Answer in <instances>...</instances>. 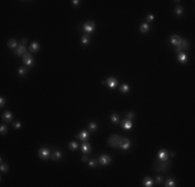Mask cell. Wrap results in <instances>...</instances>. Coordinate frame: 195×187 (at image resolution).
I'll return each instance as SVG.
<instances>
[{
    "instance_id": "1",
    "label": "cell",
    "mask_w": 195,
    "mask_h": 187,
    "mask_svg": "<svg viewBox=\"0 0 195 187\" xmlns=\"http://www.w3.org/2000/svg\"><path fill=\"white\" fill-rule=\"evenodd\" d=\"M170 167V162L168 160H156L155 162V169L156 171H167Z\"/></svg>"
},
{
    "instance_id": "2",
    "label": "cell",
    "mask_w": 195,
    "mask_h": 187,
    "mask_svg": "<svg viewBox=\"0 0 195 187\" xmlns=\"http://www.w3.org/2000/svg\"><path fill=\"white\" fill-rule=\"evenodd\" d=\"M119 140H120V136L119 135H116V134L111 135L110 137L108 138V145L110 147H112V148H116V147H118Z\"/></svg>"
},
{
    "instance_id": "3",
    "label": "cell",
    "mask_w": 195,
    "mask_h": 187,
    "mask_svg": "<svg viewBox=\"0 0 195 187\" xmlns=\"http://www.w3.org/2000/svg\"><path fill=\"white\" fill-rule=\"evenodd\" d=\"M189 47V42L187 40H184V38H182L181 43L177 46V48H175V52L177 53H182V51H184V50H187Z\"/></svg>"
},
{
    "instance_id": "4",
    "label": "cell",
    "mask_w": 195,
    "mask_h": 187,
    "mask_svg": "<svg viewBox=\"0 0 195 187\" xmlns=\"http://www.w3.org/2000/svg\"><path fill=\"white\" fill-rule=\"evenodd\" d=\"M118 147L123 150H127L130 148V140L128 138H120L119 142H118Z\"/></svg>"
},
{
    "instance_id": "5",
    "label": "cell",
    "mask_w": 195,
    "mask_h": 187,
    "mask_svg": "<svg viewBox=\"0 0 195 187\" xmlns=\"http://www.w3.org/2000/svg\"><path fill=\"white\" fill-rule=\"evenodd\" d=\"M95 27H96V24H95V22H92V21H87L85 24L83 25V29L86 31V32H91V31L95 29Z\"/></svg>"
},
{
    "instance_id": "6",
    "label": "cell",
    "mask_w": 195,
    "mask_h": 187,
    "mask_svg": "<svg viewBox=\"0 0 195 187\" xmlns=\"http://www.w3.org/2000/svg\"><path fill=\"white\" fill-rule=\"evenodd\" d=\"M23 62H24L25 65H31L33 64V57L31 56V54L29 53H25L24 55H23Z\"/></svg>"
},
{
    "instance_id": "7",
    "label": "cell",
    "mask_w": 195,
    "mask_h": 187,
    "mask_svg": "<svg viewBox=\"0 0 195 187\" xmlns=\"http://www.w3.org/2000/svg\"><path fill=\"white\" fill-rule=\"evenodd\" d=\"M38 156L43 159V160H46V159H48L49 158V156H50V151L48 150V149H41L40 151H38Z\"/></svg>"
},
{
    "instance_id": "8",
    "label": "cell",
    "mask_w": 195,
    "mask_h": 187,
    "mask_svg": "<svg viewBox=\"0 0 195 187\" xmlns=\"http://www.w3.org/2000/svg\"><path fill=\"white\" fill-rule=\"evenodd\" d=\"M99 162L101 163L102 165H107L111 162V157L108 155H102L99 159Z\"/></svg>"
},
{
    "instance_id": "9",
    "label": "cell",
    "mask_w": 195,
    "mask_h": 187,
    "mask_svg": "<svg viewBox=\"0 0 195 187\" xmlns=\"http://www.w3.org/2000/svg\"><path fill=\"white\" fill-rule=\"evenodd\" d=\"M168 156H169V154H168V152H167L166 150L162 149V150H160V151H159L158 157H159L160 160H163V161L168 160Z\"/></svg>"
},
{
    "instance_id": "10",
    "label": "cell",
    "mask_w": 195,
    "mask_h": 187,
    "mask_svg": "<svg viewBox=\"0 0 195 187\" xmlns=\"http://www.w3.org/2000/svg\"><path fill=\"white\" fill-rule=\"evenodd\" d=\"M181 41H182V38L178 36H177V34H173V36H171V37H170V43L175 47L180 44Z\"/></svg>"
},
{
    "instance_id": "11",
    "label": "cell",
    "mask_w": 195,
    "mask_h": 187,
    "mask_svg": "<svg viewBox=\"0 0 195 187\" xmlns=\"http://www.w3.org/2000/svg\"><path fill=\"white\" fill-rule=\"evenodd\" d=\"M15 53L17 54L18 56H22V55H24V54L26 53V47H25V46H23V45H20L17 49H16Z\"/></svg>"
},
{
    "instance_id": "12",
    "label": "cell",
    "mask_w": 195,
    "mask_h": 187,
    "mask_svg": "<svg viewBox=\"0 0 195 187\" xmlns=\"http://www.w3.org/2000/svg\"><path fill=\"white\" fill-rule=\"evenodd\" d=\"M81 150H82L84 154H89L91 151V147L88 142H84V143H82V146H81Z\"/></svg>"
},
{
    "instance_id": "13",
    "label": "cell",
    "mask_w": 195,
    "mask_h": 187,
    "mask_svg": "<svg viewBox=\"0 0 195 187\" xmlns=\"http://www.w3.org/2000/svg\"><path fill=\"white\" fill-rule=\"evenodd\" d=\"M107 84H108V86L110 88H114V87H116V85H117V80H116L115 78H113V77H110L107 80Z\"/></svg>"
},
{
    "instance_id": "14",
    "label": "cell",
    "mask_w": 195,
    "mask_h": 187,
    "mask_svg": "<svg viewBox=\"0 0 195 187\" xmlns=\"http://www.w3.org/2000/svg\"><path fill=\"white\" fill-rule=\"evenodd\" d=\"M76 137L79 138V139H81V140H86V139L89 137V134H88L87 131H81L79 134L76 135Z\"/></svg>"
},
{
    "instance_id": "15",
    "label": "cell",
    "mask_w": 195,
    "mask_h": 187,
    "mask_svg": "<svg viewBox=\"0 0 195 187\" xmlns=\"http://www.w3.org/2000/svg\"><path fill=\"white\" fill-rule=\"evenodd\" d=\"M2 118H3V121H5L6 123H9V122H11V119H13V114H11L9 111H6L3 113Z\"/></svg>"
},
{
    "instance_id": "16",
    "label": "cell",
    "mask_w": 195,
    "mask_h": 187,
    "mask_svg": "<svg viewBox=\"0 0 195 187\" xmlns=\"http://www.w3.org/2000/svg\"><path fill=\"white\" fill-rule=\"evenodd\" d=\"M143 186H145V187H151V186H153V180H151V178H149V177L144 178V179H143Z\"/></svg>"
},
{
    "instance_id": "17",
    "label": "cell",
    "mask_w": 195,
    "mask_h": 187,
    "mask_svg": "<svg viewBox=\"0 0 195 187\" xmlns=\"http://www.w3.org/2000/svg\"><path fill=\"white\" fill-rule=\"evenodd\" d=\"M177 58H178V61L182 62V64H186L187 62V55L185 53H178Z\"/></svg>"
},
{
    "instance_id": "18",
    "label": "cell",
    "mask_w": 195,
    "mask_h": 187,
    "mask_svg": "<svg viewBox=\"0 0 195 187\" xmlns=\"http://www.w3.org/2000/svg\"><path fill=\"white\" fill-rule=\"evenodd\" d=\"M38 48H40V46H38V44L36 42H33L32 44L30 45V47H29V50H30V52H36L37 50H38Z\"/></svg>"
},
{
    "instance_id": "19",
    "label": "cell",
    "mask_w": 195,
    "mask_h": 187,
    "mask_svg": "<svg viewBox=\"0 0 195 187\" xmlns=\"http://www.w3.org/2000/svg\"><path fill=\"white\" fill-rule=\"evenodd\" d=\"M122 126H123L124 129H126V130H130L133 125H132V122H131V121H124V122L123 123Z\"/></svg>"
},
{
    "instance_id": "20",
    "label": "cell",
    "mask_w": 195,
    "mask_h": 187,
    "mask_svg": "<svg viewBox=\"0 0 195 187\" xmlns=\"http://www.w3.org/2000/svg\"><path fill=\"white\" fill-rule=\"evenodd\" d=\"M149 30H150V26L147 23H144V24H142L140 26V31H141L142 33H146Z\"/></svg>"
},
{
    "instance_id": "21",
    "label": "cell",
    "mask_w": 195,
    "mask_h": 187,
    "mask_svg": "<svg viewBox=\"0 0 195 187\" xmlns=\"http://www.w3.org/2000/svg\"><path fill=\"white\" fill-rule=\"evenodd\" d=\"M61 158V153L59 151H55L53 153V155H52V160H59V159Z\"/></svg>"
},
{
    "instance_id": "22",
    "label": "cell",
    "mask_w": 195,
    "mask_h": 187,
    "mask_svg": "<svg viewBox=\"0 0 195 187\" xmlns=\"http://www.w3.org/2000/svg\"><path fill=\"white\" fill-rule=\"evenodd\" d=\"M7 46H9V48H15V47L17 46V42H16V40H14V38H11V40L7 42Z\"/></svg>"
},
{
    "instance_id": "23",
    "label": "cell",
    "mask_w": 195,
    "mask_h": 187,
    "mask_svg": "<svg viewBox=\"0 0 195 187\" xmlns=\"http://www.w3.org/2000/svg\"><path fill=\"white\" fill-rule=\"evenodd\" d=\"M165 186L166 187H173V186H175V183L172 179H168V180L165 182Z\"/></svg>"
},
{
    "instance_id": "24",
    "label": "cell",
    "mask_w": 195,
    "mask_h": 187,
    "mask_svg": "<svg viewBox=\"0 0 195 187\" xmlns=\"http://www.w3.org/2000/svg\"><path fill=\"white\" fill-rule=\"evenodd\" d=\"M81 41H82V44L83 45H87L88 43H89V37L87 36V34H84V36L82 37V40H81Z\"/></svg>"
},
{
    "instance_id": "25",
    "label": "cell",
    "mask_w": 195,
    "mask_h": 187,
    "mask_svg": "<svg viewBox=\"0 0 195 187\" xmlns=\"http://www.w3.org/2000/svg\"><path fill=\"white\" fill-rule=\"evenodd\" d=\"M69 148L71 150H76L77 148H78V143L76 141H71V142H70V145H69Z\"/></svg>"
},
{
    "instance_id": "26",
    "label": "cell",
    "mask_w": 195,
    "mask_h": 187,
    "mask_svg": "<svg viewBox=\"0 0 195 187\" xmlns=\"http://www.w3.org/2000/svg\"><path fill=\"white\" fill-rule=\"evenodd\" d=\"M111 121H112L113 123H115V124L118 123V122H119V116H118L117 114H115V113L112 114V115H111Z\"/></svg>"
},
{
    "instance_id": "27",
    "label": "cell",
    "mask_w": 195,
    "mask_h": 187,
    "mask_svg": "<svg viewBox=\"0 0 195 187\" xmlns=\"http://www.w3.org/2000/svg\"><path fill=\"white\" fill-rule=\"evenodd\" d=\"M119 89H120V92H122V93H128V92H129V86H128V84H123L122 86L119 87Z\"/></svg>"
},
{
    "instance_id": "28",
    "label": "cell",
    "mask_w": 195,
    "mask_h": 187,
    "mask_svg": "<svg viewBox=\"0 0 195 187\" xmlns=\"http://www.w3.org/2000/svg\"><path fill=\"white\" fill-rule=\"evenodd\" d=\"M175 14H177V16H180V15H182L183 14V7L181 6V5H178V6H177L175 7Z\"/></svg>"
},
{
    "instance_id": "29",
    "label": "cell",
    "mask_w": 195,
    "mask_h": 187,
    "mask_svg": "<svg viewBox=\"0 0 195 187\" xmlns=\"http://www.w3.org/2000/svg\"><path fill=\"white\" fill-rule=\"evenodd\" d=\"M88 128H89V130H90V131H96L98 127H97V124L96 123H90V124L88 125Z\"/></svg>"
},
{
    "instance_id": "30",
    "label": "cell",
    "mask_w": 195,
    "mask_h": 187,
    "mask_svg": "<svg viewBox=\"0 0 195 187\" xmlns=\"http://www.w3.org/2000/svg\"><path fill=\"white\" fill-rule=\"evenodd\" d=\"M7 132V128L6 126H4V125H1V127H0V133H1L2 135H4L5 133Z\"/></svg>"
},
{
    "instance_id": "31",
    "label": "cell",
    "mask_w": 195,
    "mask_h": 187,
    "mask_svg": "<svg viewBox=\"0 0 195 187\" xmlns=\"http://www.w3.org/2000/svg\"><path fill=\"white\" fill-rule=\"evenodd\" d=\"M19 74H20L21 76L25 75V74H26V68H23V67H21L20 69H19Z\"/></svg>"
},
{
    "instance_id": "32",
    "label": "cell",
    "mask_w": 195,
    "mask_h": 187,
    "mask_svg": "<svg viewBox=\"0 0 195 187\" xmlns=\"http://www.w3.org/2000/svg\"><path fill=\"white\" fill-rule=\"evenodd\" d=\"M88 165L90 166V167H95V166L97 165V160H95V159H92V160H90V161H89Z\"/></svg>"
},
{
    "instance_id": "33",
    "label": "cell",
    "mask_w": 195,
    "mask_h": 187,
    "mask_svg": "<svg viewBox=\"0 0 195 187\" xmlns=\"http://www.w3.org/2000/svg\"><path fill=\"white\" fill-rule=\"evenodd\" d=\"M0 169H1V171H7V170H9V165L1 164V166H0Z\"/></svg>"
},
{
    "instance_id": "34",
    "label": "cell",
    "mask_w": 195,
    "mask_h": 187,
    "mask_svg": "<svg viewBox=\"0 0 195 187\" xmlns=\"http://www.w3.org/2000/svg\"><path fill=\"white\" fill-rule=\"evenodd\" d=\"M162 181H163L162 176H158L157 178H156V183H157V184H161Z\"/></svg>"
},
{
    "instance_id": "35",
    "label": "cell",
    "mask_w": 195,
    "mask_h": 187,
    "mask_svg": "<svg viewBox=\"0 0 195 187\" xmlns=\"http://www.w3.org/2000/svg\"><path fill=\"white\" fill-rule=\"evenodd\" d=\"M20 127H21V123H20V122H16V123H14V128H15V129H19Z\"/></svg>"
},
{
    "instance_id": "36",
    "label": "cell",
    "mask_w": 195,
    "mask_h": 187,
    "mask_svg": "<svg viewBox=\"0 0 195 187\" xmlns=\"http://www.w3.org/2000/svg\"><path fill=\"white\" fill-rule=\"evenodd\" d=\"M146 20H147V22H151V21L154 20V16L153 15H147Z\"/></svg>"
},
{
    "instance_id": "37",
    "label": "cell",
    "mask_w": 195,
    "mask_h": 187,
    "mask_svg": "<svg viewBox=\"0 0 195 187\" xmlns=\"http://www.w3.org/2000/svg\"><path fill=\"white\" fill-rule=\"evenodd\" d=\"M127 118H128V119H131V120H132V119L134 118V113H133V112H129V113L127 114Z\"/></svg>"
},
{
    "instance_id": "38",
    "label": "cell",
    "mask_w": 195,
    "mask_h": 187,
    "mask_svg": "<svg viewBox=\"0 0 195 187\" xmlns=\"http://www.w3.org/2000/svg\"><path fill=\"white\" fill-rule=\"evenodd\" d=\"M3 105H4V99H3V98H0V106L3 107Z\"/></svg>"
},
{
    "instance_id": "39",
    "label": "cell",
    "mask_w": 195,
    "mask_h": 187,
    "mask_svg": "<svg viewBox=\"0 0 195 187\" xmlns=\"http://www.w3.org/2000/svg\"><path fill=\"white\" fill-rule=\"evenodd\" d=\"M82 161L83 162H86L87 161V157H86V156H83V157H82Z\"/></svg>"
},
{
    "instance_id": "40",
    "label": "cell",
    "mask_w": 195,
    "mask_h": 187,
    "mask_svg": "<svg viewBox=\"0 0 195 187\" xmlns=\"http://www.w3.org/2000/svg\"><path fill=\"white\" fill-rule=\"evenodd\" d=\"M73 2V4H75V5H77L78 4V3H79L80 1H78V0H74V1H72Z\"/></svg>"
},
{
    "instance_id": "41",
    "label": "cell",
    "mask_w": 195,
    "mask_h": 187,
    "mask_svg": "<svg viewBox=\"0 0 195 187\" xmlns=\"http://www.w3.org/2000/svg\"><path fill=\"white\" fill-rule=\"evenodd\" d=\"M26 42H27L26 38H22V40H21V44H25Z\"/></svg>"
}]
</instances>
